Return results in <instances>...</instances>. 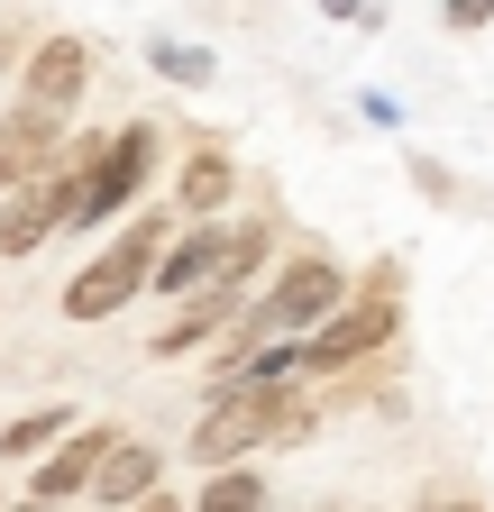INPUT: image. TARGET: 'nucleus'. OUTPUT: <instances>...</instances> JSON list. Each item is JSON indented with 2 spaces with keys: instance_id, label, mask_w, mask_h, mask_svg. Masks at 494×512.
<instances>
[{
  "instance_id": "f257e3e1",
  "label": "nucleus",
  "mask_w": 494,
  "mask_h": 512,
  "mask_svg": "<svg viewBox=\"0 0 494 512\" xmlns=\"http://www.w3.org/2000/svg\"><path fill=\"white\" fill-rule=\"evenodd\" d=\"M165 238H174V211H138L129 229H110V247L65 284V320H110V311H129V302L156 284Z\"/></svg>"
},
{
  "instance_id": "f03ea898",
  "label": "nucleus",
  "mask_w": 494,
  "mask_h": 512,
  "mask_svg": "<svg viewBox=\"0 0 494 512\" xmlns=\"http://www.w3.org/2000/svg\"><path fill=\"white\" fill-rule=\"evenodd\" d=\"M284 394H293V384L220 375V384H211V403H202V421H193V448H183V458H193L202 476H220V467H247V448H266V430H275Z\"/></svg>"
},
{
  "instance_id": "7ed1b4c3",
  "label": "nucleus",
  "mask_w": 494,
  "mask_h": 512,
  "mask_svg": "<svg viewBox=\"0 0 494 512\" xmlns=\"http://www.w3.org/2000/svg\"><path fill=\"white\" fill-rule=\"evenodd\" d=\"M394 330H403V266H376L312 339H302V375H339V366H357V357H376Z\"/></svg>"
},
{
  "instance_id": "20e7f679",
  "label": "nucleus",
  "mask_w": 494,
  "mask_h": 512,
  "mask_svg": "<svg viewBox=\"0 0 494 512\" xmlns=\"http://www.w3.org/2000/svg\"><path fill=\"white\" fill-rule=\"evenodd\" d=\"M147 174H156V128L147 119H129V128H110L101 138V156H92V174H83V202H74V229H101V220H119L147 192ZM65 229V238H74Z\"/></svg>"
},
{
  "instance_id": "39448f33",
  "label": "nucleus",
  "mask_w": 494,
  "mask_h": 512,
  "mask_svg": "<svg viewBox=\"0 0 494 512\" xmlns=\"http://www.w3.org/2000/svg\"><path fill=\"white\" fill-rule=\"evenodd\" d=\"M83 92H92V46H83L74 28L37 37V46H28V74H19V101H28V110H55V119H74Z\"/></svg>"
},
{
  "instance_id": "423d86ee",
  "label": "nucleus",
  "mask_w": 494,
  "mask_h": 512,
  "mask_svg": "<svg viewBox=\"0 0 494 512\" xmlns=\"http://www.w3.org/2000/svg\"><path fill=\"white\" fill-rule=\"evenodd\" d=\"M220 256H229V220H183V229L165 238V256H156V284H147V293L193 302V293L220 275Z\"/></svg>"
},
{
  "instance_id": "0eeeda50",
  "label": "nucleus",
  "mask_w": 494,
  "mask_h": 512,
  "mask_svg": "<svg viewBox=\"0 0 494 512\" xmlns=\"http://www.w3.org/2000/svg\"><path fill=\"white\" fill-rule=\"evenodd\" d=\"M55 156H65V119H55V110H28V101L0 110V192L37 183Z\"/></svg>"
},
{
  "instance_id": "6e6552de",
  "label": "nucleus",
  "mask_w": 494,
  "mask_h": 512,
  "mask_svg": "<svg viewBox=\"0 0 494 512\" xmlns=\"http://www.w3.org/2000/svg\"><path fill=\"white\" fill-rule=\"evenodd\" d=\"M156 485H165V448H156V439H129V430H110L101 476H92V503H101V512H129V503H147Z\"/></svg>"
},
{
  "instance_id": "1a4fd4ad",
  "label": "nucleus",
  "mask_w": 494,
  "mask_h": 512,
  "mask_svg": "<svg viewBox=\"0 0 494 512\" xmlns=\"http://www.w3.org/2000/svg\"><path fill=\"white\" fill-rule=\"evenodd\" d=\"M101 448H110V430H92V421H74L65 439L37 458V476H28V494L37 503H83L92 494V476H101Z\"/></svg>"
},
{
  "instance_id": "9d476101",
  "label": "nucleus",
  "mask_w": 494,
  "mask_h": 512,
  "mask_svg": "<svg viewBox=\"0 0 494 512\" xmlns=\"http://www.w3.org/2000/svg\"><path fill=\"white\" fill-rule=\"evenodd\" d=\"M229 192H238V165H229L220 147H193V156H183V174H174V220H220Z\"/></svg>"
},
{
  "instance_id": "9b49d317",
  "label": "nucleus",
  "mask_w": 494,
  "mask_h": 512,
  "mask_svg": "<svg viewBox=\"0 0 494 512\" xmlns=\"http://www.w3.org/2000/svg\"><path fill=\"white\" fill-rule=\"evenodd\" d=\"M147 74L174 83V92H202V83L220 74V55H211V46H183V37H147Z\"/></svg>"
},
{
  "instance_id": "f8f14e48",
  "label": "nucleus",
  "mask_w": 494,
  "mask_h": 512,
  "mask_svg": "<svg viewBox=\"0 0 494 512\" xmlns=\"http://www.w3.org/2000/svg\"><path fill=\"white\" fill-rule=\"evenodd\" d=\"M65 430H74V412H65V403H46V412H19L10 430H0V467H28V458H46V448L65 439Z\"/></svg>"
},
{
  "instance_id": "ddd939ff",
  "label": "nucleus",
  "mask_w": 494,
  "mask_h": 512,
  "mask_svg": "<svg viewBox=\"0 0 494 512\" xmlns=\"http://www.w3.org/2000/svg\"><path fill=\"white\" fill-rule=\"evenodd\" d=\"M193 512H266V476L257 467H220V476H202Z\"/></svg>"
},
{
  "instance_id": "4468645a",
  "label": "nucleus",
  "mask_w": 494,
  "mask_h": 512,
  "mask_svg": "<svg viewBox=\"0 0 494 512\" xmlns=\"http://www.w3.org/2000/svg\"><path fill=\"white\" fill-rule=\"evenodd\" d=\"M440 28H458V37L494 28V0H440Z\"/></svg>"
},
{
  "instance_id": "2eb2a0df",
  "label": "nucleus",
  "mask_w": 494,
  "mask_h": 512,
  "mask_svg": "<svg viewBox=\"0 0 494 512\" xmlns=\"http://www.w3.org/2000/svg\"><path fill=\"white\" fill-rule=\"evenodd\" d=\"M403 174H412V183H421V192H430V202H449V192H458V183H449V165H430V156H412V165H403Z\"/></svg>"
},
{
  "instance_id": "dca6fc26",
  "label": "nucleus",
  "mask_w": 494,
  "mask_h": 512,
  "mask_svg": "<svg viewBox=\"0 0 494 512\" xmlns=\"http://www.w3.org/2000/svg\"><path fill=\"white\" fill-rule=\"evenodd\" d=\"M321 19H339V28H376V0H321Z\"/></svg>"
},
{
  "instance_id": "f3484780",
  "label": "nucleus",
  "mask_w": 494,
  "mask_h": 512,
  "mask_svg": "<svg viewBox=\"0 0 494 512\" xmlns=\"http://www.w3.org/2000/svg\"><path fill=\"white\" fill-rule=\"evenodd\" d=\"M129 512H193V503H183V494H165V485H156V494H147V503H129Z\"/></svg>"
},
{
  "instance_id": "a211bd4d",
  "label": "nucleus",
  "mask_w": 494,
  "mask_h": 512,
  "mask_svg": "<svg viewBox=\"0 0 494 512\" xmlns=\"http://www.w3.org/2000/svg\"><path fill=\"white\" fill-rule=\"evenodd\" d=\"M0 512H65V503H37V494H28V503H0Z\"/></svg>"
},
{
  "instance_id": "6ab92c4d",
  "label": "nucleus",
  "mask_w": 494,
  "mask_h": 512,
  "mask_svg": "<svg viewBox=\"0 0 494 512\" xmlns=\"http://www.w3.org/2000/svg\"><path fill=\"white\" fill-rule=\"evenodd\" d=\"M421 512H476V503H421Z\"/></svg>"
},
{
  "instance_id": "aec40b11",
  "label": "nucleus",
  "mask_w": 494,
  "mask_h": 512,
  "mask_svg": "<svg viewBox=\"0 0 494 512\" xmlns=\"http://www.w3.org/2000/svg\"><path fill=\"white\" fill-rule=\"evenodd\" d=\"M92 512H101V503H92Z\"/></svg>"
}]
</instances>
